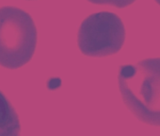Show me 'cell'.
<instances>
[{"label": "cell", "mask_w": 160, "mask_h": 136, "mask_svg": "<svg viewBox=\"0 0 160 136\" xmlns=\"http://www.w3.org/2000/svg\"><path fill=\"white\" fill-rule=\"evenodd\" d=\"M118 82L126 108L142 123L160 127V58L122 65Z\"/></svg>", "instance_id": "1"}, {"label": "cell", "mask_w": 160, "mask_h": 136, "mask_svg": "<svg viewBox=\"0 0 160 136\" xmlns=\"http://www.w3.org/2000/svg\"><path fill=\"white\" fill-rule=\"evenodd\" d=\"M38 42L29 13L12 6L0 8V65L17 69L31 60Z\"/></svg>", "instance_id": "2"}, {"label": "cell", "mask_w": 160, "mask_h": 136, "mask_svg": "<svg viewBox=\"0 0 160 136\" xmlns=\"http://www.w3.org/2000/svg\"><path fill=\"white\" fill-rule=\"evenodd\" d=\"M125 36V27L117 14L96 13L81 23L77 33L78 48L89 57L112 56L122 49Z\"/></svg>", "instance_id": "3"}, {"label": "cell", "mask_w": 160, "mask_h": 136, "mask_svg": "<svg viewBox=\"0 0 160 136\" xmlns=\"http://www.w3.org/2000/svg\"><path fill=\"white\" fill-rule=\"evenodd\" d=\"M21 125L16 111L0 91V136H20Z\"/></svg>", "instance_id": "4"}, {"label": "cell", "mask_w": 160, "mask_h": 136, "mask_svg": "<svg viewBox=\"0 0 160 136\" xmlns=\"http://www.w3.org/2000/svg\"><path fill=\"white\" fill-rule=\"evenodd\" d=\"M88 1L96 5H109L118 9H123L135 3L136 0H88Z\"/></svg>", "instance_id": "5"}, {"label": "cell", "mask_w": 160, "mask_h": 136, "mask_svg": "<svg viewBox=\"0 0 160 136\" xmlns=\"http://www.w3.org/2000/svg\"><path fill=\"white\" fill-rule=\"evenodd\" d=\"M154 1H155V2H156V3H157L159 6H160V0H154Z\"/></svg>", "instance_id": "6"}, {"label": "cell", "mask_w": 160, "mask_h": 136, "mask_svg": "<svg viewBox=\"0 0 160 136\" xmlns=\"http://www.w3.org/2000/svg\"><path fill=\"white\" fill-rule=\"evenodd\" d=\"M28 1H31V0H28Z\"/></svg>", "instance_id": "7"}]
</instances>
